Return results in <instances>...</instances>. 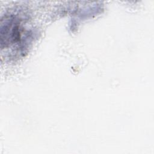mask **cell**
Here are the masks:
<instances>
[{"instance_id":"6da1fadb","label":"cell","mask_w":154,"mask_h":154,"mask_svg":"<svg viewBox=\"0 0 154 154\" xmlns=\"http://www.w3.org/2000/svg\"><path fill=\"white\" fill-rule=\"evenodd\" d=\"M23 27L16 16L10 15L2 19L1 24V47L7 49L21 41Z\"/></svg>"}]
</instances>
